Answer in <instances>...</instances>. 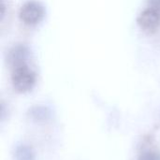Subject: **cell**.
<instances>
[{
  "label": "cell",
  "mask_w": 160,
  "mask_h": 160,
  "mask_svg": "<svg viewBox=\"0 0 160 160\" xmlns=\"http://www.w3.org/2000/svg\"><path fill=\"white\" fill-rule=\"evenodd\" d=\"M149 7L160 13V0H149Z\"/></svg>",
  "instance_id": "7"
},
{
  "label": "cell",
  "mask_w": 160,
  "mask_h": 160,
  "mask_svg": "<svg viewBox=\"0 0 160 160\" xmlns=\"http://www.w3.org/2000/svg\"><path fill=\"white\" fill-rule=\"evenodd\" d=\"M37 82L36 73L28 67L22 65L13 68L11 75V82L13 88L19 93H26L31 91Z\"/></svg>",
  "instance_id": "1"
},
{
  "label": "cell",
  "mask_w": 160,
  "mask_h": 160,
  "mask_svg": "<svg viewBox=\"0 0 160 160\" xmlns=\"http://www.w3.org/2000/svg\"><path fill=\"white\" fill-rule=\"evenodd\" d=\"M19 16L23 23L27 25H36L43 20L45 8L38 1L30 0L21 7Z\"/></svg>",
  "instance_id": "2"
},
{
  "label": "cell",
  "mask_w": 160,
  "mask_h": 160,
  "mask_svg": "<svg viewBox=\"0 0 160 160\" xmlns=\"http://www.w3.org/2000/svg\"><path fill=\"white\" fill-rule=\"evenodd\" d=\"M29 52L25 46L22 45H18L13 47L9 52H8V60L9 64L12 66V68H17L22 65H27L26 60L28 58Z\"/></svg>",
  "instance_id": "4"
},
{
  "label": "cell",
  "mask_w": 160,
  "mask_h": 160,
  "mask_svg": "<svg viewBox=\"0 0 160 160\" xmlns=\"http://www.w3.org/2000/svg\"><path fill=\"white\" fill-rule=\"evenodd\" d=\"M35 151L26 144H21L16 147L14 152V160H35Z\"/></svg>",
  "instance_id": "5"
},
{
  "label": "cell",
  "mask_w": 160,
  "mask_h": 160,
  "mask_svg": "<svg viewBox=\"0 0 160 160\" xmlns=\"http://www.w3.org/2000/svg\"><path fill=\"white\" fill-rule=\"evenodd\" d=\"M139 160H160V153L157 151H146L141 156Z\"/></svg>",
  "instance_id": "6"
},
{
  "label": "cell",
  "mask_w": 160,
  "mask_h": 160,
  "mask_svg": "<svg viewBox=\"0 0 160 160\" xmlns=\"http://www.w3.org/2000/svg\"><path fill=\"white\" fill-rule=\"evenodd\" d=\"M138 23L141 28L145 31H155L160 24V13L158 10L148 7L140 14Z\"/></svg>",
  "instance_id": "3"
}]
</instances>
